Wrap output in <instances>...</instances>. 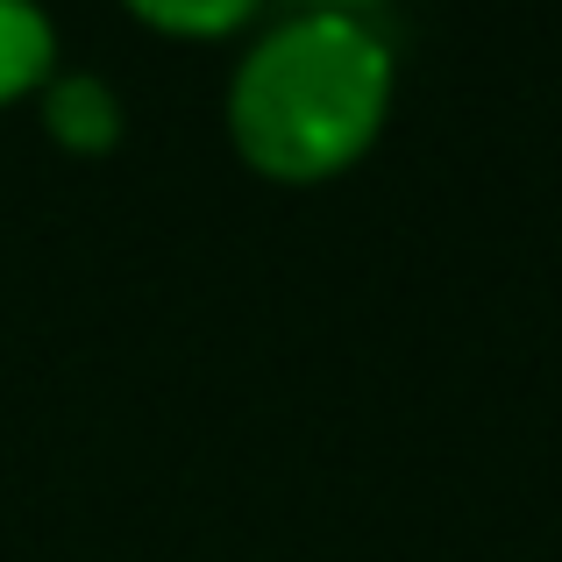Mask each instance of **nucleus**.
I'll return each mask as SVG.
<instances>
[{
	"label": "nucleus",
	"mask_w": 562,
	"mask_h": 562,
	"mask_svg": "<svg viewBox=\"0 0 562 562\" xmlns=\"http://www.w3.org/2000/svg\"><path fill=\"white\" fill-rule=\"evenodd\" d=\"M300 8H328V14H378L384 0H300Z\"/></svg>",
	"instance_id": "39448f33"
},
{
	"label": "nucleus",
	"mask_w": 562,
	"mask_h": 562,
	"mask_svg": "<svg viewBox=\"0 0 562 562\" xmlns=\"http://www.w3.org/2000/svg\"><path fill=\"white\" fill-rule=\"evenodd\" d=\"M57 79V22L43 0H0V108Z\"/></svg>",
	"instance_id": "7ed1b4c3"
},
{
	"label": "nucleus",
	"mask_w": 562,
	"mask_h": 562,
	"mask_svg": "<svg viewBox=\"0 0 562 562\" xmlns=\"http://www.w3.org/2000/svg\"><path fill=\"white\" fill-rule=\"evenodd\" d=\"M143 29H165V36L206 43V36H235L263 14V0H122Z\"/></svg>",
	"instance_id": "20e7f679"
},
{
	"label": "nucleus",
	"mask_w": 562,
	"mask_h": 562,
	"mask_svg": "<svg viewBox=\"0 0 562 562\" xmlns=\"http://www.w3.org/2000/svg\"><path fill=\"white\" fill-rule=\"evenodd\" d=\"M398 93V57L378 14L292 8L235 57L228 136L249 171L278 186L342 179L384 136Z\"/></svg>",
	"instance_id": "f257e3e1"
},
{
	"label": "nucleus",
	"mask_w": 562,
	"mask_h": 562,
	"mask_svg": "<svg viewBox=\"0 0 562 562\" xmlns=\"http://www.w3.org/2000/svg\"><path fill=\"white\" fill-rule=\"evenodd\" d=\"M36 100H43V128H50V143H65V150L100 157V150L122 143L128 108H122V93H114L100 71H57Z\"/></svg>",
	"instance_id": "f03ea898"
}]
</instances>
